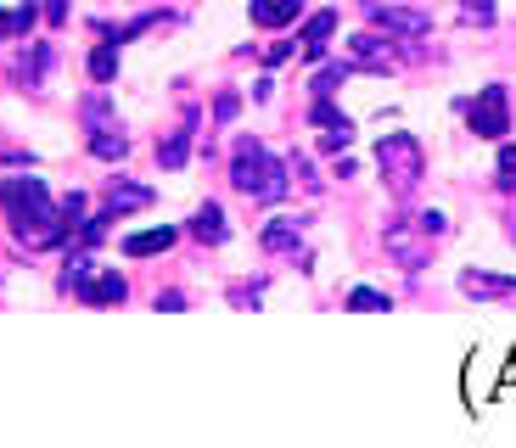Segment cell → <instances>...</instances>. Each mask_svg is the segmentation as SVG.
<instances>
[{"label":"cell","mask_w":516,"mask_h":448,"mask_svg":"<svg viewBox=\"0 0 516 448\" xmlns=\"http://www.w3.org/2000/svg\"><path fill=\"white\" fill-rule=\"evenodd\" d=\"M40 17H45L51 28H62V23H68V0H45V6H40Z\"/></svg>","instance_id":"obj_26"},{"label":"cell","mask_w":516,"mask_h":448,"mask_svg":"<svg viewBox=\"0 0 516 448\" xmlns=\"http://www.w3.org/2000/svg\"><path fill=\"white\" fill-rule=\"evenodd\" d=\"M236 107H242V96H236V90H225V96L214 101V112H219V124H225V118H236Z\"/></svg>","instance_id":"obj_28"},{"label":"cell","mask_w":516,"mask_h":448,"mask_svg":"<svg viewBox=\"0 0 516 448\" xmlns=\"http://www.w3.org/2000/svg\"><path fill=\"white\" fill-rule=\"evenodd\" d=\"M135 208H152V185H129V180L107 185V202H101L107 219H124V213H135Z\"/></svg>","instance_id":"obj_8"},{"label":"cell","mask_w":516,"mask_h":448,"mask_svg":"<svg viewBox=\"0 0 516 448\" xmlns=\"http://www.w3.org/2000/svg\"><path fill=\"white\" fill-rule=\"evenodd\" d=\"M40 6H12V12H0V40H12V34H29Z\"/></svg>","instance_id":"obj_18"},{"label":"cell","mask_w":516,"mask_h":448,"mask_svg":"<svg viewBox=\"0 0 516 448\" xmlns=\"http://www.w3.org/2000/svg\"><path fill=\"white\" fill-rule=\"evenodd\" d=\"M466 118H472V135H483V140H500L505 129H511V101H505V90L500 84H488L483 96L466 107Z\"/></svg>","instance_id":"obj_5"},{"label":"cell","mask_w":516,"mask_h":448,"mask_svg":"<svg viewBox=\"0 0 516 448\" xmlns=\"http://www.w3.org/2000/svg\"><path fill=\"white\" fill-rule=\"evenodd\" d=\"M421 230H427V236H449V219H444V213H421Z\"/></svg>","instance_id":"obj_27"},{"label":"cell","mask_w":516,"mask_h":448,"mask_svg":"<svg viewBox=\"0 0 516 448\" xmlns=\"http://www.w3.org/2000/svg\"><path fill=\"white\" fill-rule=\"evenodd\" d=\"M191 236L208 241V247H219V241H225V213H219V202H202V208L191 213Z\"/></svg>","instance_id":"obj_13"},{"label":"cell","mask_w":516,"mask_h":448,"mask_svg":"<svg viewBox=\"0 0 516 448\" xmlns=\"http://www.w3.org/2000/svg\"><path fill=\"white\" fill-rule=\"evenodd\" d=\"M68 286H73L79 297H85V303H96V308H107V303H124V297H129L124 275H113V269H101V275H96V264H73Z\"/></svg>","instance_id":"obj_4"},{"label":"cell","mask_w":516,"mask_h":448,"mask_svg":"<svg viewBox=\"0 0 516 448\" xmlns=\"http://www.w3.org/2000/svg\"><path fill=\"white\" fill-rule=\"evenodd\" d=\"M376 168H382V180L393 196H410V185H416L421 168H427V152H421L416 135H382L376 140Z\"/></svg>","instance_id":"obj_3"},{"label":"cell","mask_w":516,"mask_h":448,"mask_svg":"<svg viewBox=\"0 0 516 448\" xmlns=\"http://www.w3.org/2000/svg\"><path fill=\"white\" fill-rule=\"evenodd\" d=\"M382 252L399 269H427V252L432 247H427V230H421V224H393V230L382 236Z\"/></svg>","instance_id":"obj_6"},{"label":"cell","mask_w":516,"mask_h":448,"mask_svg":"<svg viewBox=\"0 0 516 448\" xmlns=\"http://www.w3.org/2000/svg\"><path fill=\"white\" fill-rule=\"evenodd\" d=\"M90 79H96V84H113L118 79V45L113 40H101L96 51H90Z\"/></svg>","instance_id":"obj_15"},{"label":"cell","mask_w":516,"mask_h":448,"mask_svg":"<svg viewBox=\"0 0 516 448\" xmlns=\"http://www.w3.org/2000/svg\"><path fill=\"white\" fill-rule=\"evenodd\" d=\"M186 157H191V118L174 135H163V146H158V163L163 168H186Z\"/></svg>","instance_id":"obj_14"},{"label":"cell","mask_w":516,"mask_h":448,"mask_svg":"<svg viewBox=\"0 0 516 448\" xmlns=\"http://www.w3.org/2000/svg\"><path fill=\"white\" fill-rule=\"evenodd\" d=\"M331 34H337V6H326V12H315L309 23H303V56H309V62H320V56H326V45H331Z\"/></svg>","instance_id":"obj_9"},{"label":"cell","mask_w":516,"mask_h":448,"mask_svg":"<svg viewBox=\"0 0 516 448\" xmlns=\"http://www.w3.org/2000/svg\"><path fill=\"white\" fill-rule=\"evenodd\" d=\"M348 79V62H337V68H320V79H315V96H331L337 84Z\"/></svg>","instance_id":"obj_23"},{"label":"cell","mask_w":516,"mask_h":448,"mask_svg":"<svg viewBox=\"0 0 516 448\" xmlns=\"http://www.w3.org/2000/svg\"><path fill=\"white\" fill-rule=\"evenodd\" d=\"M287 56H292V45H264V62H270V68H281Z\"/></svg>","instance_id":"obj_29"},{"label":"cell","mask_w":516,"mask_h":448,"mask_svg":"<svg viewBox=\"0 0 516 448\" xmlns=\"http://www.w3.org/2000/svg\"><path fill=\"white\" fill-rule=\"evenodd\" d=\"M230 185L242 196H258V202H275L287 191V163L264 152V140L242 135L236 140V157H230Z\"/></svg>","instance_id":"obj_2"},{"label":"cell","mask_w":516,"mask_h":448,"mask_svg":"<svg viewBox=\"0 0 516 448\" xmlns=\"http://www.w3.org/2000/svg\"><path fill=\"white\" fill-rule=\"evenodd\" d=\"M460 292L466 297H511L516 303V275H483V269H466V275H460Z\"/></svg>","instance_id":"obj_10"},{"label":"cell","mask_w":516,"mask_h":448,"mask_svg":"<svg viewBox=\"0 0 516 448\" xmlns=\"http://www.w3.org/2000/svg\"><path fill=\"white\" fill-rule=\"evenodd\" d=\"M315 124H320V129H343L348 118H343V112H337V107H331L326 96H320V101H315Z\"/></svg>","instance_id":"obj_24"},{"label":"cell","mask_w":516,"mask_h":448,"mask_svg":"<svg viewBox=\"0 0 516 448\" xmlns=\"http://www.w3.org/2000/svg\"><path fill=\"white\" fill-rule=\"evenodd\" d=\"M500 185H505V191H516V146H505V152H500Z\"/></svg>","instance_id":"obj_25"},{"label":"cell","mask_w":516,"mask_h":448,"mask_svg":"<svg viewBox=\"0 0 516 448\" xmlns=\"http://www.w3.org/2000/svg\"><path fill=\"white\" fill-rule=\"evenodd\" d=\"M45 68H51V45H34V51L23 56V62H17V79H23V90H34Z\"/></svg>","instance_id":"obj_17"},{"label":"cell","mask_w":516,"mask_h":448,"mask_svg":"<svg viewBox=\"0 0 516 448\" xmlns=\"http://www.w3.org/2000/svg\"><path fill=\"white\" fill-rule=\"evenodd\" d=\"M90 152L113 163V157H124V152H129V140H124V135H113V129H96V135H90Z\"/></svg>","instance_id":"obj_20"},{"label":"cell","mask_w":516,"mask_h":448,"mask_svg":"<svg viewBox=\"0 0 516 448\" xmlns=\"http://www.w3.org/2000/svg\"><path fill=\"white\" fill-rule=\"evenodd\" d=\"M303 17V0H253V23L258 28H287Z\"/></svg>","instance_id":"obj_11"},{"label":"cell","mask_w":516,"mask_h":448,"mask_svg":"<svg viewBox=\"0 0 516 448\" xmlns=\"http://www.w3.org/2000/svg\"><path fill=\"white\" fill-rule=\"evenodd\" d=\"M264 252H281V258H287V252H303V241H298V230H292V224H264Z\"/></svg>","instance_id":"obj_16"},{"label":"cell","mask_w":516,"mask_h":448,"mask_svg":"<svg viewBox=\"0 0 516 448\" xmlns=\"http://www.w3.org/2000/svg\"><path fill=\"white\" fill-rule=\"evenodd\" d=\"M174 247V230L169 224H158V230H135V236H124V258H152V252H169Z\"/></svg>","instance_id":"obj_12"},{"label":"cell","mask_w":516,"mask_h":448,"mask_svg":"<svg viewBox=\"0 0 516 448\" xmlns=\"http://www.w3.org/2000/svg\"><path fill=\"white\" fill-rule=\"evenodd\" d=\"M348 308H354V314H371V308H382V314H387V292H376V286H359V292H348Z\"/></svg>","instance_id":"obj_21"},{"label":"cell","mask_w":516,"mask_h":448,"mask_svg":"<svg viewBox=\"0 0 516 448\" xmlns=\"http://www.w3.org/2000/svg\"><path fill=\"white\" fill-rule=\"evenodd\" d=\"M354 62L359 68H387V51L376 34H354Z\"/></svg>","instance_id":"obj_19"},{"label":"cell","mask_w":516,"mask_h":448,"mask_svg":"<svg viewBox=\"0 0 516 448\" xmlns=\"http://www.w3.org/2000/svg\"><path fill=\"white\" fill-rule=\"evenodd\" d=\"M460 17L477 23V28H488V23H494V0H460Z\"/></svg>","instance_id":"obj_22"},{"label":"cell","mask_w":516,"mask_h":448,"mask_svg":"<svg viewBox=\"0 0 516 448\" xmlns=\"http://www.w3.org/2000/svg\"><path fill=\"white\" fill-rule=\"evenodd\" d=\"M0 208H6V219H12L23 247H57V241L68 236L62 208L51 202L45 180H29V174H23V180H0Z\"/></svg>","instance_id":"obj_1"},{"label":"cell","mask_w":516,"mask_h":448,"mask_svg":"<svg viewBox=\"0 0 516 448\" xmlns=\"http://www.w3.org/2000/svg\"><path fill=\"white\" fill-rule=\"evenodd\" d=\"M371 28H387V34H427V12H416V6H382V0H371Z\"/></svg>","instance_id":"obj_7"}]
</instances>
